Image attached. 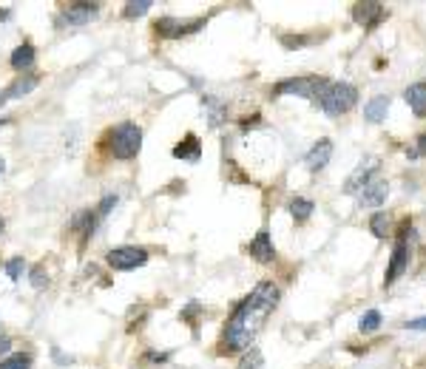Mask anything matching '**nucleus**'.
<instances>
[{
	"instance_id": "obj_1",
	"label": "nucleus",
	"mask_w": 426,
	"mask_h": 369,
	"mask_svg": "<svg viewBox=\"0 0 426 369\" xmlns=\"http://www.w3.org/2000/svg\"><path fill=\"white\" fill-rule=\"evenodd\" d=\"M279 284H273V282H262L253 287V293L241 301L230 321L225 324V335H222V344L233 352L239 350H248L253 344V338L259 335V329L264 327V321L270 318L273 313V307L279 304Z\"/></svg>"
},
{
	"instance_id": "obj_2",
	"label": "nucleus",
	"mask_w": 426,
	"mask_h": 369,
	"mask_svg": "<svg viewBox=\"0 0 426 369\" xmlns=\"http://www.w3.org/2000/svg\"><path fill=\"white\" fill-rule=\"evenodd\" d=\"M105 142H108V153L114 160L128 162L142 148V128L137 126V122H119V126H114L105 134Z\"/></svg>"
},
{
	"instance_id": "obj_3",
	"label": "nucleus",
	"mask_w": 426,
	"mask_h": 369,
	"mask_svg": "<svg viewBox=\"0 0 426 369\" xmlns=\"http://www.w3.org/2000/svg\"><path fill=\"white\" fill-rule=\"evenodd\" d=\"M355 103H358V91H355V85H350V83H330V88L324 91L321 100H318V105H321V111H324L327 117H341V114H347Z\"/></svg>"
},
{
	"instance_id": "obj_4",
	"label": "nucleus",
	"mask_w": 426,
	"mask_h": 369,
	"mask_svg": "<svg viewBox=\"0 0 426 369\" xmlns=\"http://www.w3.org/2000/svg\"><path fill=\"white\" fill-rule=\"evenodd\" d=\"M327 88H330V80H324V77H293V80H282L276 85V94L279 97L282 94H296V97L318 103Z\"/></svg>"
},
{
	"instance_id": "obj_5",
	"label": "nucleus",
	"mask_w": 426,
	"mask_h": 369,
	"mask_svg": "<svg viewBox=\"0 0 426 369\" xmlns=\"http://www.w3.org/2000/svg\"><path fill=\"white\" fill-rule=\"evenodd\" d=\"M199 28H205V17H196V20H179V17H160L154 23V35L162 37V40H179V37H188V35H196Z\"/></svg>"
},
{
	"instance_id": "obj_6",
	"label": "nucleus",
	"mask_w": 426,
	"mask_h": 369,
	"mask_svg": "<svg viewBox=\"0 0 426 369\" xmlns=\"http://www.w3.org/2000/svg\"><path fill=\"white\" fill-rule=\"evenodd\" d=\"M105 264L111 270H137L148 264V250L145 248H134V244H126V248H114L105 256Z\"/></svg>"
},
{
	"instance_id": "obj_7",
	"label": "nucleus",
	"mask_w": 426,
	"mask_h": 369,
	"mask_svg": "<svg viewBox=\"0 0 426 369\" xmlns=\"http://www.w3.org/2000/svg\"><path fill=\"white\" fill-rule=\"evenodd\" d=\"M407 264H409V250H407V228H404V233L398 236V241H395V250H392V259H389V267H386V284L398 282L407 270Z\"/></svg>"
},
{
	"instance_id": "obj_8",
	"label": "nucleus",
	"mask_w": 426,
	"mask_h": 369,
	"mask_svg": "<svg viewBox=\"0 0 426 369\" xmlns=\"http://www.w3.org/2000/svg\"><path fill=\"white\" fill-rule=\"evenodd\" d=\"M352 20L364 28H375L381 20H386V9L381 3H373V0H367V3H355L352 6Z\"/></svg>"
},
{
	"instance_id": "obj_9",
	"label": "nucleus",
	"mask_w": 426,
	"mask_h": 369,
	"mask_svg": "<svg viewBox=\"0 0 426 369\" xmlns=\"http://www.w3.org/2000/svg\"><path fill=\"white\" fill-rule=\"evenodd\" d=\"M378 157H367V160H364L355 171H352V176L347 179V184H344V191L347 194H355V191H361V188H367V184L373 182V173L378 171Z\"/></svg>"
},
{
	"instance_id": "obj_10",
	"label": "nucleus",
	"mask_w": 426,
	"mask_h": 369,
	"mask_svg": "<svg viewBox=\"0 0 426 369\" xmlns=\"http://www.w3.org/2000/svg\"><path fill=\"white\" fill-rule=\"evenodd\" d=\"M100 15V6L97 3H69L63 9V23L69 26H85Z\"/></svg>"
},
{
	"instance_id": "obj_11",
	"label": "nucleus",
	"mask_w": 426,
	"mask_h": 369,
	"mask_svg": "<svg viewBox=\"0 0 426 369\" xmlns=\"http://www.w3.org/2000/svg\"><path fill=\"white\" fill-rule=\"evenodd\" d=\"M250 256L259 261V264H270L276 259V250H273V241H270V233L267 230H259L250 241Z\"/></svg>"
},
{
	"instance_id": "obj_12",
	"label": "nucleus",
	"mask_w": 426,
	"mask_h": 369,
	"mask_svg": "<svg viewBox=\"0 0 426 369\" xmlns=\"http://www.w3.org/2000/svg\"><path fill=\"white\" fill-rule=\"evenodd\" d=\"M386 196H389L386 182H370L367 188L358 191V205H364V207H378V205L386 202Z\"/></svg>"
},
{
	"instance_id": "obj_13",
	"label": "nucleus",
	"mask_w": 426,
	"mask_h": 369,
	"mask_svg": "<svg viewBox=\"0 0 426 369\" xmlns=\"http://www.w3.org/2000/svg\"><path fill=\"white\" fill-rule=\"evenodd\" d=\"M173 157L176 160H185V162H199L202 157V142L196 134H185V139L173 145Z\"/></svg>"
},
{
	"instance_id": "obj_14",
	"label": "nucleus",
	"mask_w": 426,
	"mask_h": 369,
	"mask_svg": "<svg viewBox=\"0 0 426 369\" xmlns=\"http://www.w3.org/2000/svg\"><path fill=\"white\" fill-rule=\"evenodd\" d=\"M202 111L207 117V126L210 128H222V122L228 119V105L219 97H205L202 100Z\"/></svg>"
},
{
	"instance_id": "obj_15",
	"label": "nucleus",
	"mask_w": 426,
	"mask_h": 369,
	"mask_svg": "<svg viewBox=\"0 0 426 369\" xmlns=\"http://www.w3.org/2000/svg\"><path fill=\"white\" fill-rule=\"evenodd\" d=\"M330 157H332V142H330V139H318V142L310 148V153H307V168H310L313 173H318V171L330 162Z\"/></svg>"
},
{
	"instance_id": "obj_16",
	"label": "nucleus",
	"mask_w": 426,
	"mask_h": 369,
	"mask_svg": "<svg viewBox=\"0 0 426 369\" xmlns=\"http://www.w3.org/2000/svg\"><path fill=\"white\" fill-rule=\"evenodd\" d=\"M35 60H37V51L32 43H20L15 51H12V69L15 71H28L35 66Z\"/></svg>"
},
{
	"instance_id": "obj_17",
	"label": "nucleus",
	"mask_w": 426,
	"mask_h": 369,
	"mask_svg": "<svg viewBox=\"0 0 426 369\" xmlns=\"http://www.w3.org/2000/svg\"><path fill=\"white\" fill-rule=\"evenodd\" d=\"M404 100L412 105V111L418 117H426V83H412L404 91Z\"/></svg>"
},
{
	"instance_id": "obj_18",
	"label": "nucleus",
	"mask_w": 426,
	"mask_h": 369,
	"mask_svg": "<svg viewBox=\"0 0 426 369\" xmlns=\"http://www.w3.org/2000/svg\"><path fill=\"white\" fill-rule=\"evenodd\" d=\"M386 111H389V97H373L367 105H364V119L367 122H384L386 119Z\"/></svg>"
},
{
	"instance_id": "obj_19",
	"label": "nucleus",
	"mask_w": 426,
	"mask_h": 369,
	"mask_svg": "<svg viewBox=\"0 0 426 369\" xmlns=\"http://www.w3.org/2000/svg\"><path fill=\"white\" fill-rule=\"evenodd\" d=\"M37 83H40L37 77H32V74H23L20 80H15V83H12L9 88H6V97H9V100H17V97H26V94H28V91H35V88H37Z\"/></svg>"
},
{
	"instance_id": "obj_20",
	"label": "nucleus",
	"mask_w": 426,
	"mask_h": 369,
	"mask_svg": "<svg viewBox=\"0 0 426 369\" xmlns=\"http://www.w3.org/2000/svg\"><path fill=\"white\" fill-rule=\"evenodd\" d=\"M313 210H316L313 199H304V196H296V199L290 202V216H293L296 222H307V219L313 216Z\"/></svg>"
},
{
	"instance_id": "obj_21",
	"label": "nucleus",
	"mask_w": 426,
	"mask_h": 369,
	"mask_svg": "<svg viewBox=\"0 0 426 369\" xmlns=\"http://www.w3.org/2000/svg\"><path fill=\"white\" fill-rule=\"evenodd\" d=\"M32 352H15L0 361V369H32Z\"/></svg>"
},
{
	"instance_id": "obj_22",
	"label": "nucleus",
	"mask_w": 426,
	"mask_h": 369,
	"mask_svg": "<svg viewBox=\"0 0 426 369\" xmlns=\"http://www.w3.org/2000/svg\"><path fill=\"white\" fill-rule=\"evenodd\" d=\"M262 366H264V358H262L259 350H248L236 363V369H262Z\"/></svg>"
},
{
	"instance_id": "obj_23",
	"label": "nucleus",
	"mask_w": 426,
	"mask_h": 369,
	"mask_svg": "<svg viewBox=\"0 0 426 369\" xmlns=\"http://www.w3.org/2000/svg\"><path fill=\"white\" fill-rule=\"evenodd\" d=\"M370 230H373L375 239H386V233H389V216L386 213H375V216L370 219Z\"/></svg>"
},
{
	"instance_id": "obj_24",
	"label": "nucleus",
	"mask_w": 426,
	"mask_h": 369,
	"mask_svg": "<svg viewBox=\"0 0 426 369\" xmlns=\"http://www.w3.org/2000/svg\"><path fill=\"white\" fill-rule=\"evenodd\" d=\"M151 0H139V3H128L126 9H123V17H128V20H134V17H142L145 12H151Z\"/></svg>"
},
{
	"instance_id": "obj_25",
	"label": "nucleus",
	"mask_w": 426,
	"mask_h": 369,
	"mask_svg": "<svg viewBox=\"0 0 426 369\" xmlns=\"http://www.w3.org/2000/svg\"><path fill=\"white\" fill-rule=\"evenodd\" d=\"M28 279H32V287H35V290H46V287H49V273H46L43 264L32 267V275H28Z\"/></svg>"
},
{
	"instance_id": "obj_26",
	"label": "nucleus",
	"mask_w": 426,
	"mask_h": 369,
	"mask_svg": "<svg viewBox=\"0 0 426 369\" xmlns=\"http://www.w3.org/2000/svg\"><path fill=\"white\" fill-rule=\"evenodd\" d=\"M358 327H361V332H375V329L381 327V313H378V310H370L367 316L361 318Z\"/></svg>"
},
{
	"instance_id": "obj_27",
	"label": "nucleus",
	"mask_w": 426,
	"mask_h": 369,
	"mask_svg": "<svg viewBox=\"0 0 426 369\" xmlns=\"http://www.w3.org/2000/svg\"><path fill=\"white\" fill-rule=\"evenodd\" d=\"M117 202H119V196H117V194H105V196H103V202H100V205H97V210H94V213H97V219H105L108 213H111V207H114Z\"/></svg>"
},
{
	"instance_id": "obj_28",
	"label": "nucleus",
	"mask_w": 426,
	"mask_h": 369,
	"mask_svg": "<svg viewBox=\"0 0 426 369\" xmlns=\"http://www.w3.org/2000/svg\"><path fill=\"white\" fill-rule=\"evenodd\" d=\"M23 264H26L23 259H12V261L6 264V273H9V279H12V282H17V279H20V273H23Z\"/></svg>"
},
{
	"instance_id": "obj_29",
	"label": "nucleus",
	"mask_w": 426,
	"mask_h": 369,
	"mask_svg": "<svg viewBox=\"0 0 426 369\" xmlns=\"http://www.w3.org/2000/svg\"><path fill=\"white\" fill-rule=\"evenodd\" d=\"M199 313H202V310H199V304H188L185 310H182V316H179V318H182V321H188V324H194Z\"/></svg>"
},
{
	"instance_id": "obj_30",
	"label": "nucleus",
	"mask_w": 426,
	"mask_h": 369,
	"mask_svg": "<svg viewBox=\"0 0 426 369\" xmlns=\"http://www.w3.org/2000/svg\"><path fill=\"white\" fill-rule=\"evenodd\" d=\"M12 350V338L6 332H0V355H6Z\"/></svg>"
},
{
	"instance_id": "obj_31",
	"label": "nucleus",
	"mask_w": 426,
	"mask_h": 369,
	"mask_svg": "<svg viewBox=\"0 0 426 369\" xmlns=\"http://www.w3.org/2000/svg\"><path fill=\"white\" fill-rule=\"evenodd\" d=\"M168 355H171V352H148V361H151V363H165Z\"/></svg>"
},
{
	"instance_id": "obj_32",
	"label": "nucleus",
	"mask_w": 426,
	"mask_h": 369,
	"mask_svg": "<svg viewBox=\"0 0 426 369\" xmlns=\"http://www.w3.org/2000/svg\"><path fill=\"white\" fill-rule=\"evenodd\" d=\"M12 17V12L9 9H0V20H9Z\"/></svg>"
},
{
	"instance_id": "obj_33",
	"label": "nucleus",
	"mask_w": 426,
	"mask_h": 369,
	"mask_svg": "<svg viewBox=\"0 0 426 369\" xmlns=\"http://www.w3.org/2000/svg\"><path fill=\"white\" fill-rule=\"evenodd\" d=\"M3 171H6V160L0 157V176H3Z\"/></svg>"
},
{
	"instance_id": "obj_34",
	"label": "nucleus",
	"mask_w": 426,
	"mask_h": 369,
	"mask_svg": "<svg viewBox=\"0 0 426 369\" xmlns=\"http://www.w3.org/2000/svg\"><path fill=\"white\" fill-rule=\"evenodd\" d=\"M6 100H9V97H6V91H0V105H3Z\"/></svg>"
},
{
	"instance_id": "obj_35",
	"label": "nucleus",
	"mask_w": 426,
	"mask_h": 369,
	"mask_svg": "<svg viewBox=\"0 0 426 369\" xmlns=\"http://www.w3.org/2000/svg\"><path fill=\"white\" fill-rule=\"evenodd\" d=\"M9 122H12V119H0V128H6V126H9Z\"/></svg>"
},
{
	"instance_id": "obj_36",
	"label": "nucleus",
	"mask_w": 426,
	"mask_h": 369,
	"mask_svg": "<svg viewBox=\"0 0 426 369\" xmlns=\"http://www.w3.org/2000/svg\"><path fill=\"white\" fill-rule=\"evenodd\" d=\"M3 225H6V222H3V216H0V233H3Z\"/></svg>"
},
{
	"instance_id": "obj_37",
	"label": "nucleus",
	"mask_w": 426,
	"mask_h": 369,
	"mask_svg": "<svg viewBox=\"0 0 426 369\" xmlns=\"http://www.w3.org/2000/svg\"><path fill=\"white\" fill-rule=\"evenodd\" d=\"M0 332H3V327H0Z\"/></svg>"
}]
</instances>
